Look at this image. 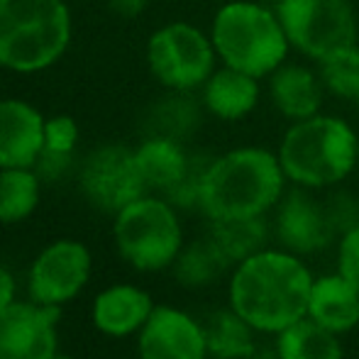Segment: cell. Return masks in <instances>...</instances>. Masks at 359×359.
I'll use <instances>...</instances> for the list:
<instances>
[{
    "label": "cell",
    "instance_id": "obj_14",
    "mask_svg": "<svg viewBox=\"0 0 359 359\" xmlns=\"http://www.w3.org/2000/svg\"><path fill=\"white\" fill-rule=\"evenodd\" d=\"M44 115L22 98H0V169H32L44 149Z\"/></svg>",
    "mask_w": 359,
    "mask_h": 359
},
{
    "label": "cell",
    "instance_id": "obj_5",
    "mask_svg": "<svg viewBox=\"0 0 359 359\" xmlns=\"http://www.w3.org/2000/svg\"><path fill=\"white\" fill-rule=\"evenodd\" d=\"M210 39L225 67L257 79L274 74L291 47L276 10L252 0H232L222 5L215 13Z\"/></svg>",
    "mask_w": 359,
    "mask_h": 359
},
{
    "label": "cell",
    "instance_id": "obj_4",
    "mask_svg": "<svg viewBox=\"0 0 359 359\" xmlns=\"http://www.w3.org/2000/svg\"><path fill=\"white\" fill-rule=\"evenodd\" d=\"M286 179L303 189H330L352 174L359 161L355 130L332 115L296 120L279 147Z\"/></svg>",
    "mask_w": 359,
    "mask_h": 359
},
{
    "label": "cell",
    "instance_id": "obj_1",
    "mask_svg": "<svg viewBox=\"0 0 359 359\" xmlns=\"http://www.w3.org/2000/svg\"><path fill=\"white\" fill-rule=\"evenodd\" d=\"M313 276L298 255L262 250L240 262L230 279V308L257 332L279 335L306 318Z\"/></svg>",
    "mask_w": 359,
    "mask_h": 359
},
{
    "label": "cell",
    "instance_id": "obj_34",
    "mask_svg": "<svg viewBox=\"0 0 359 359\" xmlns=\"http://www.w3.org/2000/svg\"><path fill=\"white\" fill-rule=\"evenodd\" d=\"M250 359H279V352H276V347H274V350H264V347H257L255 355H252Z\"/></svg>",
    "mask_w": 359,
    "mask_h": 359
},
{
    "label": "cell",
    "instance_id": "obj_28",
    "mask_svg": "<svg viewBox=\"0 0 359 359\" xmlns=\"http://www.w3.org/2000/svg\"><path fill=\"white\" fill-rule=\"evenodd\" d=\"M325 213H327V220H330L332 230L335 235H345V232L355 230L359 225V198L355 194L345 189H335L325 201Z\"/></svg>",
    "mask_w": 359,
    "mask_h": 359
},
{
    "label": "cell",
    "instance_id": "obj_2",
    "mask_svg": "<svg viewBox=\"0 0 359 359\" xmlns=\"http://www.w3.org/2000/svg\"><path fill=\"white\" fill-rule=\"evenodd\" d=\"M286 174L279 154L259 147H240L213 156L205 174L201 210L208 220L266 215L284 196Z\"/></svg>",
    "mask_w": 359,
    "mask_h": 359
},
{
    "label": "cell",
    "instance_id": "obj_3",
    "mask_svg": "<svg viewBox=\"0 0 359 359\" xmlns=\"http://www.w3.org/2000/svg\"><path fill=\"white\" fill-rule=\"evenodd\" d=\"M72 37L67 0H0V69L47 72L67 54Z\"/></svg>",
    "mask_w": 359,
    "mask_h": 359
},
{
    "label": "cell",
    "instance_id": "obj_10",
    "mask_svg": "<svg viewBox=\"0 0 359 359\" xmlns=\"http://www.w3.org/2000/svg\"><path fill=\"white\" fill-rule=\"evenodd\" d=\"M90 274H93V255L83 242L72 237L49 242L29 264V301L62 308L88 286Z\"/></svg>",
    "mask_w": 359,
    "mask_h": 359
},
{
    "label": "cell",
    "instance_id": "obj_16",
    "mask_svg": "<svg viewBox=\"0 0 359 359\" xmlns=\"http://www.w3.org/2000/svg\"><path fill=\"white\" fill-rule=\"evenodd\" d=\"M306 316L318 325L345 335L359 325V291L340 271L313 279Z\"/></svg>",
    "mask_w": 359,
    "mask_h": 359
},
{
    "label": "cell",
    "instance_id": "obj_29",
    "mask_svg": "<svg viewBox=\"0 0 359 359\" xmlns=\"http://www.w3.org/2000/svg\"><path fill=\"white\" fill-rule=\"evenodd\" d=\"M79 144V125L72 115L59 113L44 120V149L74 154Z\"/></svg>",
    "mask_w": 359,
    "mask_h": 359
},
{
    "label": "cell",
    "instance_id": "obj_8",
    "mask_svg": "<svg viewBox=\"0 0 359 359\" xmlns=\"http://www.w3.org/2000/svg\"><path fill=\"white\" fill-rule=\"evenodd\" d=\"M276 15L288 44L316 62L357 42L350 0H276Z\"/></svg>",
    "mask_w": 359,
    "mask_h": 359
},
{
    "label": "cell",
    "instance_id": "obj_13",
    "mask_svg": "<svg viewBox=\"0 0 359 359\" xmlns=\"http://www.w3.org/2000/svg\"><path fill=\"white\" fill-rule=\"evenodd\" d=\"M274 230L276 240L284 245L286 252H293V255L323 252L335 237L323 201H316L303 186L281 196L274 217Z\"/></svg>",
    "mask_w": 359,
    "mask_h": 359
},
{
    "label": "cell",
    "instance_id": "obj_11",
    "mask_svg": "<svg viewBox=\"0 0 359 359\" xmlns=\"http://www.w3.org/2000/svg\"><path fill=\"white\" fill-rule=\"evenodd\" d=\"M62 308L20 303L0 311V359H54L59 355L57 323Z\"/></svg>",
    "mask_w": 359,
    "mask_h": 359
},
{
    "label": "cell",
    "instance_id": "obj_25",
    "mask_svg": "<svg viewBox=\"0 0 359 359\" xmlns=\"http://www.w3.org/2000/svg\"><path fill=\"white\" fill-rule=\"evenodd\" d=\"M42 198V179L34 169H0V222L27 220Z\"/></svg>",
    "mask_w": 359,
    "mask_h": 359
},
{
    "label": "cell",
    "instance_id": "obj_31",
    "mask_svg": "<svg viewBox=\"0 0 359 359\" xmlns=\"http://www.w3.org/2000/svg\"><path fill=\"white\" fill-rule=\"evenodd\" d=\"M337 271L359 291V225L340 237V247H337Z\"/></svg>",
    "mask_w": 359,
    "mask_h": 359
},
{
    "label": "cell",
    "instance_id": "obj_12",
    "mask_svg": "<svg viewBox=\"0 0 359 359\" xmlns=\"http://www.w3.org/2000/svg\"><path fill=\"white\" fill-rule=\"evenodd\" d=\"M140 359H208L205 330L174 306H154L137 332Z\"/></svg>",
    "mask_w": 359,
    "mask_h": 359
},
{
    "label": "cell",
    "instance_id": "obj_6",
    "mask_svg": "<svg viewBox=\"0 0 359 359\" xmlns=\"http://www.w3.org/2000/svg\"><path fill=\"white\" fill-rule=\"evenodd\" d=\"M113 240L130 266L137 271H161L179 257L184 230L179 213L164 196L144 194L113 215Z\"/></svg>",
    "mask_w": 359,
    "mask_h": 359
},
{
    "label": "cell",
    "instance_id": "obj_32",
    "mask_svg": "<svg viewBox=\"0 0 359 359\" xmlns=\"http://www.w3.org/2000/svg\"><path fill=\"white\" fill-rule=\"evenodd\" d=\"M108 8L113 10L118 18H125V20H135L149 8V0H105Z\"/></svg>",
    "mask_w": 359,
    "mask_h": 359
},
{
    "label": "cell",
    "instance_id": "obj_23",
    "mask_svg": "<svg viewBox=\"0 0 359 359\" xmlns=\"http://www.w3.org/2000/svg\"><path fill=\"white\" fill-rule=\"evenodd\" d=\"M208 357L213 359H250L257 350L255 327L232 308L215 311L203 323Z\"/></svg>",
    "mask_w": 359,
    "mask_h": 359
},
{
    "label": "cell",
    "instance_id": "obj_33",
    "mask_svg": "<svg viewBox=\"0 0 359 359\" xmlns=\"http://www.w3.org/2000/svg\"><path fill=\"white\" fill-rule=\"evenodd\" d=\"M15 296H18V284H15V276L8 266L0 264V311L15 303Z\"/></svg>",
    "mask_w": 359,
    "mask_h": 359
},
{
    "label": "cell",
    "instance_id": "obj_21",
    "mask_svg": "<svg viewBox=\"0 0 359 359\" xmlns=\"http://www.w3.org/2000/svg\"><path fill=\"white\" fill-rule=\"evenodd\" d=\"M203 110V103L194 98V90H169L147 113V135L184 142L201 128Z\"/></svg>",
    "mask_w": 359,
    "mask_h": 359
},
{
    "label": "cell",
    "instance_id": "obj_17",
    "mask_svg": "<svg viewBox=\"0 0 359 359\" xmlns=\"http://www.w3.org/2000/svg\"><path fill=\"white\" fill-rule=\"evenodd\" d=\"M201 103L213 118L242 120L259 103V79L222 64L201 86Z\"/></svg>",
    "mask_w": 359,
    "mask_h": 359
},
{
    "label": "cell",
    "instance_id": "obj_30",
    "mask_svg": "<svg viewBox=\"0 0 359 359\" xmlns=\"http://www.w3.org/2000/svg\"><path fill=\"white\" fill-rule=\"evenodd\" d=\"M74 154H64V151H52L42 149V154L37 156L32 169L37 171V176L42 179V184H57L64 181L74 171Z\"/></svg>",
    "mask_w": 359,
    "mask_h": 359
},
{
    "label": "cell",
    "instance_id": "obj_27",
    "mask_svg": "<svg viewBox=\"0 0 359 359\" xmlns=\"http://www.w3.org/2000/svg\"><path fill=\"white\" fill-rule=\"evenodd\" d=\"M210 161H213V156L208 154H191L186 174L164 194V198L176 210H191V208L201 210V196H203V184Z\"/></svg>",
    "mask_w": 359,
    "mask_h": 359
},
{
    "label": "cell",
    "instance_id": "obj_15",
    "mask_svg": "<svg viewBox=\"0 0 359 359\" xmlns=\"http://www.w3.org/2000/svg\"><path fill=\"white\" fill-rule=\"evenodd\" d=\"M154 311L151 296L140 286L113 284L93 298L90 320L98 332L108 337H130L137 335Z\"/></svg>",
    "mask_w": 359,
    "mask_h": 359
},
{
    "label": "cell",
    "instance_id": "obj_20",
    "mask_svg": "<svg viewBox=\"0 0 359 359\" xmlns=\"http://www.w3.org/2000/svg\"><path fill=\"white\" fill-rule=\"evenodd\" d=\"M208 237L225 257L227 264L237 266L240 262L255 257L257 252L266 250L269 225H266L264 215L222 217V220H210Z\"/></svg>",
    "mask_w": 359,
    "mask_h": 359
},
{
    "label": "cell",
    "instance_id": "obj_22",
    "mask_svg": "<svg viewBox=\"0 0 359 359\" xmlns=\"http://www.w3.org/2000/svg\"><path fill=\"white\" fill-rule=\"evenodd\" d=\"M279 359H342L340 335L318 325L311 318H301L276 335Z\"/></svg>",
    "mask_w": 359,
    "mask_h": 359
},
{
    "label": "cell",
    "instance_id": "obj_19",
    "mask_svg": "<svg viewBox=\"0 0 359 359\" xmlns=\"http://www.w3.org/2000/svg\"><path fill=\"white\" fill-rule=\"evenodd\" d=\"M140 174H142L147 191H156L164 196L189 169L191 154L184 149V142L159 135H147L144 142L135 149Z\"/></svg>",
    "mask_w": 359,
    "mask_h": 359
},
{
    "label": "cell",
    "instance_id": "obj_35",
    "mask_svg": "<svg viewBox=\"0 0 359 359\" xmlns=\"http://www.w3.org/2000/svg\"><path fill=\"white\" fill-rule=\"evenodd\" d=\"M54 359H74V357H69V355H57Z\"/></svg>",
    "mask_w": 359,
    "mask_h": 359
},
{
    "label": "cell",
    "instance_id": "obj_24",
    "mask_svg": "<svg viewBox=\"0 0 359 359\" xmlns=\"http://www.w3.org/2000/svg\"><path fill=\"white\" fill-rule=\"evenodd\" d=\"M171 269H174V279L181 286L203 288L220 279L230 269V264H227L225 257L220 255V250L213 245V240L205 235L201 240H194L191 245L181 247Z\"/></svg>",
    "mask_w": 359,
    "mask_h": 359
},
{
    "label": "cell",
    "instance_id": "obj_9",
    "mask_svg": "<svg viewBox=\"0 0 359 359\" xmlns=\"http://www.w3.org/2000/svg\"><path fill=\"white\" fill-rule=\"evenodd\" d=\"M79 189L93 208L108 215L120 213L125 205L149 194L135 149L125 144H100L86 154L79 166Z\"/></svg>",
    "mask_w": 359,
    "mask_h": 359
},
{
    "label": "cell",
    "instance_id": "obj_7",
    "mask_svg": "<svg viewBox=\"0 0 359 359\" xmlns=\"http://www.w3.org/2000/svg\"><path fill=\"white\" fill-rule=\"evenodd\" d=\"M213 39L191 22H169L147 39V67L166 90H196L215 72Z\"/></svg>",
    "mask_w": 359,
    "mask_h": 359
},
{
    "label": "cell",
    "instance_id": "obj_18",
    "mask_svg": "<svg viewBox=\"0 0 359 359\" xmlns=\"http://www.w3.org/2000/svg\"><path fill=\"white\" fill-rule=\"evenodd\" d=\"M323 81L301 64H281L269 76V95L274 108L288 120H306L320 113Z\"/></svg>",
    "mask_w": 359,
    "mask_h": 359
},
{
    "label": "cell",
    "instance_id": "obj_26",
    "mask_svg": "<svg viewBox=\"0 0 359 359\" xmlns=\"http://www.w3.org/2000/svg\"><path fill=\"white\" fill-rule=\"evenodd\" d=\"M320 81L332 95L359 103V47L357 42L320 59Z\"/></svg>",
    "mask_w": 359,
    "mask_h": 359
}]
</instances>
